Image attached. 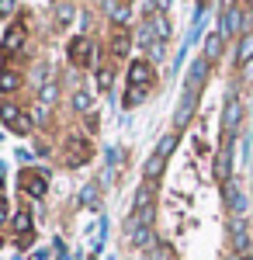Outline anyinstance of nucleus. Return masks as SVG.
Instances as JSON below:
<instances>
[{"instance_id": "obj_28", "label": "nucleus", "mask_w": 253, "mask_h": 260, "mask_svg": "<svg viewBox=\"0 0 253 260\" xmlns=\"http://www.w3.org/2000/svg\"><path fill=\"white\" fill-rule=\"evenodd\" d=\"M236 260H253V257H246V253H239V257H236Z\"/></svg>"}, {"instance_id": "obj_9", "label": "nucleus", "mask_w": 253, "mask_h": 260, "mask_svg": "<svg viewBox=\"0 0 253 260\" xmlns=\"http://www.w3.org/2000/svg\"><path fill=\"white\" fill-rule=\"evenodd\" d=\"M70 167H83V163L90 160V142L87 139H70Z\"/></svg>"}, {"instance_id": "obj_17", "label": "nucleus", "mask_w": 253, "mask_h": 260, "mask_svg": "<svg viewBox=\"0 0 253 260\" xmlns=\"http://www.w3.org/2000/svg\"><path fill=\"white\" fill-rule=\"evenodd\" d=\"M108 11H111V18H115L118 28H125V24L132 21V11H129V7H121L118 0H108Z\"/></svg>"}, {"instance_id": "obj_7", "label": "nucleus", "mask_w": 253, "mask_h": 260, "mask_svg": "<svg viewBox=\"0 0 253 260\" xmlns=\"http://www.w3.org/2000/svg\"><path fill=\"white\" fill-rule=\"evenodd\" d=\"M222 128H226V139H233L236 128H239V98H229L226 101V118H222Z\"/></svg>"}, {"instance_id": "obj_16", "label": "nucleus", "mask_w": 253, "mask_h": 260, "mask_svg": "<svg viewBox=\"0 0 253 260\" xmlns=\"http://www.w3.org/2000/svg\"><path fill=\"white\" fill-rule=\"evenodd\" d=\"M163 167H167V153H160V149H156L153 156L146 160V180H156V177H160V170H163Z\"/></svg>"}, {"instance_id": "obj_11", "label": "nucleus", "mask_w": 253, "mask_h": 260, "mask_svg": "<svg viewBox=\"0 0 253 260\" xmlns=\"http://www.w3.org/2000/svg\"><path fill=\"white\" fill-rule=\"evenodd\" d=\"M226 198H229V208H233V215H236V219H239V215L246 212V198H243V191L236 187L233 180L226 184Z\"/></svg>"}, {"instance_id": "obj_1", "label": "nucleus", "mask_w": 253, "mask_h": 260, "mask_svg": "<svg viewBox=\"0 0 253 260\" xmlns=\"http://www.w3.org/2000/svg\"><path fill=\"white\" fill-rule=\"evenodd\" d=\"M0 121L11 132H18V136H28L31 132V115H24L18 104H0Z\"/></svg>"}, {"instance_id": "obj_20", "label": "nucleus", "mask_w": 253, "mask_h": 260, "mask_svg": "<svg viewBox=\"0 0 253 260\" xmlns=\"http://www.w3.org/2000/svg\"><path fill=\"white\" fill-rule=\"evenodd\" d=\"M129 236H132L136 246H149V243H153V225H139V229H132Z\"/></svg>"}, {"instance_id": "obj_2", "label": "nucleus", "mask_w": 253, "mask_h": 260, "mask_svg": "<svg viewBox=\"0 0 253 260\" xmlns=\"http://www.w3.org/2000/svg\"><path fill=\"white\" fill-rule=\"evenodd\" d=\"M21 191L31 198H45L49 191V174L45 170H21Z\"/></svg>"}, {"instance_id": "obj_26", "label": "nucleus", "mask_w": 253, "mask_h": 260, "mask_svg": "<svg viewBox=\"0 0 253 260\" xmlns=\"http://www.w3.org/2000/svg\"><path fill=\"white\" fill-rule=\"evenodd\" d=\"M160 260H177V257H174V250H170V246H167V243H163V246H160Z\"/></svg>"}, {"instance_id": "obj_13", "label": "nucleus", "mask_w": 253, "mask_h": 260, "mask_svg": "<svg viewBox=\"0 0 253 260\" xmlns=\"http://www.w3.org/2000/svg\"><path fill=\"white\" fill-rule=\"evenodd\" d=\"M233 246L239 250V253L250 250V233H246V225H243L239 219H233Z\"/></svg>"}, {"instance_id": "obj_10", "label": "nucleus", "mask_w": 253, "mask_h": 260, "mask_svg": "<svg viewBox=\"0 0 253 260\" xmlns=\"http://www.w3.org/2000/svg\"><path fill=\"white\" fill-rule=\"evenodd\" d=\"M243 28V14H239V7H226V14H222V39H229V35H236Z\"/></svg>"}, {"instance_id": "obj_25", "label": "nucleus", "mask_w": 253, "mask_h": 260, "mask_svg": "<svg viewBox=\"0 0 253 260\" xmlns=\"http://www.w3.org/2000/svg\"><path fill=\"white\" fill-rule=\"evenodd\" d=\"M98 87H101V90L111 87V70H98Z\"/></svg>"}, {"instance_id": "obj_14", "label": "nucleus", "mask_w": 253, "mask_h": 260, "mask_svg": "<svg viewBox=\"0 0 253 260\" xmlns=\"http://www.w3.org/2000/svg\"><path fill=\"white\" fill-rule=\"evenodd\" d=\"M250 59H253V31H243L239 49H236V62H239V66H246Z\"/></svg>"}, {"instance_id": "obj_27", "label": "nucleus", "mask_w": 253, "mask_h": 260, "mask_svg": "<svg viewBox=\"0 0 253 260\" xmlns=\"http://www.w3.org/2000/svg\"><path fill=\"white\" fill-rule=\"evenodd\" d=\"M4 219H7V208H4V201H0V225H4Z\"/></svg>"}, {"instance_id": "obj_8", "label": "nucleus", "mask_w": 253, "mask_h": 260, "mask_svg": "<svg viewBox=\"0 0 253 260\" xmlns=\"http://www.w3.org/2000/svg\"><path fill=\"white\" fill-rule=\"evenodd\" d=\"M129 49H132V35H129V28H118V24H115V31H111V52H115L118 59H125Z\"/></svg>"}, {"instance_id": "obj_6", "label": "nucleus", "mask_w": 253, "mask_h": 260, "mask_svg": "<svg viewBox=\"0 0 253 260\" xmlns=\"http://www.w3.org/2000/svg\"><path fill=\"white\" fill-rule=\"evenodd\" d=\"M153 83V66L146 59H132L129 66V87H149Z\"/></svg>"}, {"instance_id": "obj_24", "label": "nucleus", "mask_w": 253, "mask_h": 260, "mask_svg": "<svg viewBox=\"0 0 253 260\" xmlns=\"http://www.w3.org/2000/svg\"><path fill=\"white\" fill-rule=\"evenodd\" d=\"M14 7H18V0H0V18H11Z\"/></svg>"}, {"instance_id": "obj_22", "label": "nucleus", "mask_w": 253, "mask_h": 260, "mask_svg": "<svg viewBox=\"0 0 253 260\" xmlns=\"http://www.w3.org/2000/svg\"><path fill=\"white\" fill-rule=\"evenodd\" d=\"M80 205H87V208L98 205V184H87V187L80 191Z\"/></svg>"}, {"instance_id": "obj_15", "label": "nucleus", "mask_w": 253, "mask_h": 260, "mask_svg": "<svg viewBox=\"0 0 253 260\" xmlns=\"http://www.w3.org/2000/svg\"><path fill=\"white\" fill-rule=\"evenodd\" d=\"M73 14H77V7H73L70 0H59L56 4V28H70Z\"/></svg>"}, {"instance_id": "obj_12", "label": "nucleus", "mask_w": 253, "mask_h": 260, "mask_svg": "<svg viewBox=\"0 0 253 260\" xmlns=\"http://www.w3.org/2000/svg\"><path fill=\"white\" fill-rule=\"evenodd\" d=\"M14 229H18V243L28 246V243H31V215H28V212H18V215H14Z\"/></svg>"}, {"instance_id": "obj_3", "label": "nucleus", "mask_w": 253, "mask_h": 260, "mask_svg": "<svg viewBox=\"0 0 253 260\" xmlns=\"http://www.w3.org/2000/svg\"><path fill=\"white\" fill-rule=\"evenodd\" d=\"M24 21H14L11 28H7V35H4V45H0V56L4 59H11L14 52H21V45H24Z\"/></svg>"}, {"instance_id": "obj_29", "label": "nucleus", "mask_w": 253, "mask_h": 260, "mask_svg": "<svg viewBox=\"0 0 253 260\" xmlns=\"http://www.w3.org/2000/svg\"><path fill=\"white\" fill-rule=\"evenodd\" d=\"M205 4H208V0H201V7H205Z\"/></svg>"}, {"instance_id": "obj_19", "label": "nucleus", "mask_w": 253, "mask_h": 260, "mask_svg": "<svg viewBox=\"0 0 253 260\" xmlns=\"http://www.w3.org/2000/svg\"><path fill=\"white\" fill-rule=\"evenodd\" d=\"M218 52H222V31H212L205 39V59H218Z\"/></svg>"}, {"instance_id": "obj_21", "label": "nucleus", "mask_w": 253, "mask_h": 260, "mask_svg": "<svg viewBox=\"0 0 253 260\" xmlns=\"http://www.w3.org/2000/svg\"><path fill=\"white\" fill-rule=\"evenodd\" d=\"M146 94H149V87H129V94H125V108L142 104V101H146Z\"/></svg>"}, {"instance_id": "obj_18", "label": "nucleus", "mask_w": 253, "mask_h": 260, "mask_svg": "<svg viewBox=\"0 0 253 260\" xmlns=\"http://www.w3.org/2000/svg\"><path fill=\"white\" fill-rule=\"evenodd\" d=\"M18 87H21V77L14 70H0V90H4V94H14Z\"/></svg>"}, {"instance_id": "obj_23", "label": "nucleus", "mask_w": 253, "mask_h": 260, "mask_svg": "<svg viewBox=\"0 0 253 260\" xmlns=\"http://www.w3.org/2000/svg\"><path fill=\"white\" fill-rule=\"evenodd\" d=\"M73 108L90 115V94H87V90H77V94H73Z\"/></svg>"}, {"instance_id": "obj_30", "label": "nucleus", "mask_w": 253, "mask_h": 260, "mask_svg": "<svg viewBox=\"0 0 253 260\" xmlns=\"http://www.w3.org/2000/svg\"><path fill=\"white\" fill-rule=\"evenodd\" d=\"M250 7H253V0H250Z\"/></svg>"}, {"instance_id": "obj_5", "label": "nucleus", "mask_w": 253, "mask_h": 260, "mask_svg": "<svg viewBox=\"0 0 253 260\" xmlns=\"http://www.w3.org/2000/svg\"><path fill=\"white\" fill-rule=\"evenodd\" d=\"M229 174H233V139L222 142V149L215 156V177L222 180V184H229Z\"/></svg>"}, {"instance_id": "obj_4", "label": "nucleus", "mask_w": 253, "mask_h": 260, "mask_svg": "<svg viewBox=\"0 0 253 260\" xmlns=\"http://www.w3.org/2000/svg\"><path fill=\"white\" fill-rule=\"evenodd\" d=\"M66 56H70V62H73V66H90V59H94V45H90V39L77 35V39L70 42Z\"/></svg>"}]
</instances>
